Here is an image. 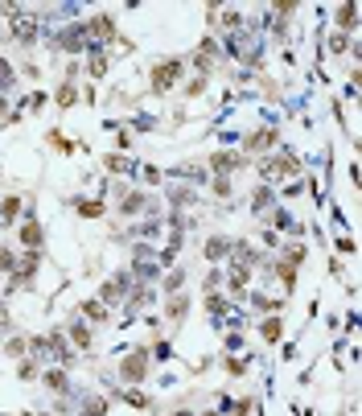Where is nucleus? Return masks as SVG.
I'll return each mask as SVG.
<instances>
[{"label":"nucleus","mask_w":362,"mask_h":416,"mask_svg":"<svg viewBox=\"0 0 362 416\" xmlns=\"http://www.w3.org/2000/svg\"><path fill=\"white\" fill-rule=\"evenodd\" d=\"M198 416H222V412H218V408H206V412H198Z\"/></svg>","instance_id":"37998d69"},{"label":"nucleus","mask_w":362,"mask_h":416,"mask_svg":"<svg viewBox=\"0 0 362 416\" xmlns=\"http://www.w3.org/2000/svg\"><path fill=\"white\" fill-rule=\"evenodd\" d=\"M25 215V194H4L0 198V222H17Z\"/></svg>","instance_id":"aec40b11"},{"label":"nucleus","mask_w":362,"mask_h":416,"mask_svg":"<svg viewBox=\"0 0 362 416\" xmlns=\"http://www.w3.org/2000/svg\"><path fill=\"white\" fill-rule=\"evenodd\" d=\"M272 202H276V190L260 182V186L251 190V215H264V210H272Z\"/></svg>","instance_id":"4be33fe9"},{"label":"nucleus","mask_w":362,"mask_h":416,"mask_svg":"<svg viewBox=\"0 0 362 416\" xmlns=\"http://www.w3.org/2000/svg\"><path fill=\"white\" fill-rule=\"evenodd\" d=\"M103 173H111V177H120V173H136V161L132 157H123V153H103Z\"/></svg>","instance_id":"a211bd4d"},{"label":"nucleus","mask_w":362,"mask_h":416,"mask_svg":"<svg viewBox=\"0 0 362 416\" xmlns=\"http://www.w3.org/2000/svg\"><path fill=\"white\" fill-rule=\"evenodd\" d=\"M206 87H210V74H193L190 83L181 87V95H186V99H198L202 91H206Z\"/></svg>","instance_id":"2f4dec72"},{"label":"nucleus","mask_w":362,"mask_h":416,"mask_svg":"<svg viewBox=\"0 0 362 416\" xmlns=\"http://www.w3.org/2000/svg\"><path fill=\"white\" fill-rule=\"evenodd\" d=\"M334 29H338V33H354V29H358V4H354V0H346V4L334 8Z\"/></svg>","instance_id":"2eb2a0df"},{"label":"nucleus","mask_w":362,"mask_h":416,"mask_svg":"<svg viewBox=\"0 0 362 416\" xmlns=\"http://www.w3.org/2000/svg\"><path fill=\"white\" fill-rule=\"evenodd\" d=\"M83 29H87V37H91V42H103V46H107V42H120V25H116V13H91Z\"/></svg>","instance_id":"39448f33"},{"label":"nucleus","mask_w":362,"mask_h":416,"mask_svg":"<svg viewBox=\"0 0 362 416\" xmlns=\"http://www.w3.org/2000/svg\"><path fill=\"white\" fill-rule=\"evenodd\" d=\"M218 363H222V371H227L231 379H243V375L251 371V359H243V355H222Z\"/></svg>","instance_id":"bb28decb"},{"label":"nucleus","mask_w":362,"mask_h":416,"mask_svg":"<svg viewBox=\"0 0 362 416\" xmlns=\"http://www.w3.org/2000/svg\"><path fill=\"white\" fill-rule=\"evenodd\" d=\"M4 116H8V99L0 95V120H4Z\"/></svg>","instance_id":"a19ab883"},{"label":"nucleus","mask_w":362,"mask_h":416,"mask_svg":"<svg viewBox=\"0 0 362 416\" xmlns=\"http://www.w3.org/2000/svg\"><path fill=\"white\" fill-rule=\"evenodd\" d=\"M58 46L62 49H83L87 46V29H83V25H66L62 37H58Z\"/></svg>","instance_id":"b1692460"},{"label":"nucleus","mask_w":362,"mask_h":416,"mask_svg":"<svg viewBox=\"0 0 362 416\" xmlns=\"http://www.w3.org/2000/svg\"><path fill=\"white\" fill-rule=\"evenodd\" d=\"M13 268H17V251L0 247V276H13Z\"/></svg>","instance_id":"f704fd0d"},{"label":"nucleus","mask_w":362,"mask_h":416,"mask_svg":"<svg viewBox=\"0 0 362 416\" xmlns=\"http://www.w3.org/2000/svg\"><path fill=\"white\" fill-rule=\"evenodd\" d=\"M243 301H251V309H255V314H264V318H272V314H280V309H284V301H280V297L255 293V289H251V293L243 297Z\"/></svg>","instance_id":"f3484780"},{"label":"nucleus","mask_w":362,"mask_h":416,"mask_svg":"<svg viewBox=\"0 0 362 416\" xmlns=\"http://www.w3.org/2000/svg\"><path fill=\"white\" fill-rule=\"evenodd\" d=\"M37 272H42V251H25V256H17V268L8 276V285L13 289H29Z\"/></svg>","instance_id":"6e6552de"},{"label":"nucleus","mask_w":362,"mask_h":416,"mask_svg":"<svg viewBox=\"0 0 362 416\" xmlns=\"http://www.w3.org/2000/svg\"><path fill=\"white\" fill-rule=\"evenodd\" d=\"M152 355H148V346H132V350H123L120 363H116V379H120L123 388H140L148 375H152Z\"/></svg>","instance_id":"f03ea898"},{"label":"nucleus","mask_w":362,"mask_h":416,"mask_svg":"<svg viewBox=\"0 0 362 416\" xmlns=\"http://www.w3.org/2000/svg\"><path fill=\"white\" fill-rule=\"evenodd\" d=\"M17 244H21L25 251H42V244H46V227H42V219H25L21 227H17Z\"/></svg>","instance_id":"9d476101"},{"label":"nucleus","mask_w":362,"mask_h":416,"mask_svg":"<svg viewBox=\"0 0 362 416\" xmlns=\"http://www.w3.org/2000/svg\"><path fill=\"white\" fill-rule=\"evenodd\" d=\"M190 309H193V297H190V293H173V297H165L161 314H165V326H173L169 334H177V326H186Z\"/></svg>","instance_id":"0eeeda50"},{"label":"nucleus","mask_w":362,"mask_h":416,"mask_svg":"<svg viewBox=\"0 0 362 416\" xmlns=\"http://www.w3.org/2000/svg\"><path fill=\"white\" fill-rule=\"evenodd\" d=\"M17 379H21V384H37V379H42V363H37V359H29V355L17 359Z\"/></svg>","instance_id":"cd10ccee"},{"label":"nucleus","mask_w":362,"mask_h":416,"mask_svg":"<svg viewBox=\"0 0 362 416\" xmlns=\"http://www.w3.org/2000/svg\"><path fill=\"white\" fill-rule=\"evenodd\" d=\"M325 49H330V54H346V49H350V33H338V29H330V37H325Z\"/></svg>","instance_id":"473e14b6"},{"label":"nucleus","mask_w":362,"mask_h":416,"mask_svg":"<svg viewBox=\"0 0 362 416\" xmlns=\"http://www.w3.org/2000/svg\"><path fill=\"white\" fill-rule=\"evenodd\" d=\"M202 305H206V314H210V318H222V314L231 309V297H227V293H206V297H202Z\"/></svg>","instance_id":"c85d7f7f"},{"label":"nucleus","mask_w":362,"mask_h":416,"mask_svg":"<svg viewBox=\"0 0 362 416\" xmlns=\"http://www.w3.org/2000/svg\"><path fill=\"white\" fill-rule=\"evenodd\" d=\"M251 165L243 153H235V148H215L210 153V170H215V177H235V173H243Z\"/></svg>","instance_id":"423d86ee"},{"label":"nucleus","mask_w":362,"mask_h":416,"mask_svg":"<svg viewBox=\"0 0 362 416\" xmlns=\"http://www.w3.org/2000/svg\"><path fill=\"white\" fill-rule=\"evenodd\" d=\"M186 280H190V268H181V264H173V268H165V276H161V289H165V297H173V293H186Z\"/></svg>","instance_id":"dca6fc26"},{"label":"nucleus","mask_w":362,"mask_h":416,"mask_svg":"<svg viewBox=\"0 0 362 416\" xmlns=\"http://www.w3.org/2000/svg\"><path fill=\"white\" fill-rule=\"evenodd\" d=\"M280 148V128L276 124H260V128H251L247 136H243V157L251 161V157H267V153H276Z\"/></svg>","instance_id":"7ed1b4c3"},{"label":"nucleus","mask_w":362,"mask_h":416,"mask_svg":"<svg viewBox=\"0 0 362 416\" xmlns=\"http://www.w3.org/2000/svg\"><path fill=\"white\" fill-rule=\"evenodd\" d=\"M338 251H346V256H354V239H350V235H342V239H338Z\"/></svg>","instance_id":"58836bf2"},{"label":"nucleus","mask_w":362,"mask_h":416,"mask_svg":"<svg viewBox=\"0 0 362 416\" xmlns=\"http://www.w3.org/2000/svg\"><path fill=\"white\" fill-rule=\"evenodd\" d=\"M62 334H66V343H71V350H95V330L87 326L83 318H74L62 326Z\"/></svg>","instance_id":"1a4fd4ad"},{"label":"nucleus","mask_w":362,"mask_h":416,"mask_svg":"<svg viewBox=\"0 0 362 416\" xmlns=\"http://www.w3.org/2000/svg\"><path fill=\"white\" fill-rule=\"evenodd\" d=\"M54 107H62V112H71L74 103H78V87H74V83H66V78H62V83H58V91H54Z\"/></svg>","instance_id":"5701e85b"},{"label":"nucleus","mask_w":362,"mask_h":416,"mask_svg":"<svg viewBox=\"0 0 362 416\" xmlns=\"http://www.w3.org/2000/svg\"><path fill=\"white\" fill-rule=\"evenodd\" d=\"M181 74H186V58L181 54H161L152 66H148V95L165 99L181 83Z\"/></svg>","instance_id":"f257e3e1"},{"label":"nucleus","mask_w":362,"mask_h":416,"mask_svg":"<svg viewBox=\"0 0 362 416\" xmlns=\"http://www.w3.org/2000/svg\"><path fill=\"white\" fill-rule=\"evenodd\" d=\"M161 177H165V173L157 170V165H145V182H152V186H157V182H161Z\"/></svg>","instance_id":"4c0bfd02"},{"label":"nucleus","mask_w":362,"mask_h":416,"mask_svg":"<svg viewBox=\"0 0 362 416\" xmlns=\"http://www.w3.org/2000/svg\"><path fill=\"white\" fill-rule=\"evenodd\" d=\"M66 206H71L78 219H103V215H107V202H103V198H87V194L71 198Z\"/></svg>","instance_id":"ddd939ff"},{"label":"nucleus","mask_w":362,"mask_h":416,"mask_svg":"<svg viewBox=\"0 0 362 416\" xmlns=\"http://www.w3.org/2000/svg\"><path fill=\"white\" fill-rule=\"evenodd\" d=\"M37 384H46V392H54V396H71V371H66V367L42 371V379H37Z\"/></svg>","instance_id":"4468645a"},{"label":"nucleus","mask_w":362,"mask_h":416,"mask_svg":"<svg viewBox=\"0 0 362 416\" xmlns=\"http://www.w3.org/2000/svg\"><path fill=\"white\" fill-rule=\"evenodd\" d=\"M280 338H284V318H280V314H272V318H260V343L276 346Z\"/></svg>","instance_id":"6ab92c4d"},{"label":"nucleus","mask_w":362,"mask_h":416,"mask_svg":"<svg viewBox=\"0 0 362 416\" xmlns=\"http://www.w3.org/2000/svg\"><path fill=\"white\" fill-rule=\"evenodd\" d=\"M128 293H132V272L128 268H116L107 280H99V289H95V301L99 305H120V301H128Z\"/></svg>","instance_id":"20e7f679"},{"label":"nucleus","mask_w":362,"mask_h":416,"mask_svg":"<svg viewBox=\"0 0 362 416\" xmlns=\"http://www.w3.org/2000/svg\"><path fill=\"white\" fill-rule=\"evenodd\" d=\"M107 412H111V404L103 396H83L78 400V416H107Z\"/></svg>","instance_id":"393cba45"},{"label":"nucleus","mask_w":362,"mask_h":416,"mask_svg":"<svg viewBox=\"0 0 362 416\" xmlns=\"http://www.w3.org/2000/svg\"><path fill=\"white\" fill-rule=\"evenodd\" d=\"M37 416H49V412H37Z\"/></svg>","instance_id":"c03bdc74"},{"label":"nucleus","mask_w":362,"mask_h":416,"mask_svg":"<svg viewBox=\"0 0 362 416\" xmlns=\"http://www.w3.org/2000/svg\"><path fill=\"white\" fill-rule=\"evenodd\" d=\"M210 190H215V198H231L235 194V182L231 177H210Z\"/></svg>","instance_id":"72a5a7b5"},{"label":"nucleus","mask_w":362,"mask_h":416,"mask_svg":"<svg viewBox=\"0 0 362 416\" xmlns=\"http://www.w3.org/2000/svg\"><path fill=\"white\" fill-rule=\"evenodd\" d=\"M231 239H235V235H227V231H215V235H210V239L202 244V260H206V264H218V260H227V256H231Z\"/></svg>","instance_id":"9b49d317"},{"label":"nucleus","mask_w":362,"mask_h":416,"mask_svg":"<svg viewBox=\"0 0 362 416\" xmlns=\"http://www.w3.org/2000/svg\"><path fill=\"white\" fill-rule=\"evenodd\" d=\"M107 62H111L107 49H95V54L87 58V74H91V78H103V74H107Z\"/></svg>","instance_id":"7c9ffc66"},{"label":"nucleus","mask_w":362,"mask_h":416,"mask_svg":"<svg viewBox=\"0 0 362 416\" xmlns=\"http://www.w3.org/2000/svg\"><path fill=\"white\" fill-rule=\"evenodd\" d=\"M0 350H4V355H13V359H25V355H29V334H13V338H4Z\"/></svg>","instance_id":"c756f323"},{"label":"nucleus","mask_w":362,"mask_h":416,"mask_svg":"<svg viewBox=\"0 0 362 416\" xmlns=\"http://www.w3.org/2000/svg\"><path fill=\"white\" fill-rule=\"evenodd\" d=\"M78 318L95 330V326H107V321H111V309H107V305H99L95 297H83V301H78Z\"/></svg>","instance_id":"f8f14e48"},{"label":"nucleus","mask_w":362,"mask_h":416,"mask_svg":"<svg viewBox=\"0 0 362 416\" xmlns=\"http://www.w3.org/2000/svg\"><path fill=\"white\" fill-rule=\"evenodd\" d=\"M280 194H284V198H296V194H301V182H289V186H284Z\"/></svg>","instance_id":"ea45409f"},{"label":"nucleus","mask_w":362,"mask_h":416,"mask_svg":"<svg viewBox=\"0 0 362 416\" xmlns=\"http://www.w3.org/2000/svg\"><path fill=\"white\" fill-rule=\"evenodd\" d=\"M169 416H198V412H190V408H173Z\"/></svg>","instance_id":"79ce46f5"},{"label":"nucleus","mask_w":362,"mask_h":416,"mask_svg":"<svg viewBox=\"0 0 362 416\" xmlns=\"http://www.w3.org/2000/svg\"><path fill=\"white\" fill-rule=\"evenodd\" d=\"M46 103H49V95H46V91H33V95H29V112H42Z\"/></svg>","instance_id":"c9c22d12"},{"label":"nucleus","mask_w":362,"mask_h":416,"mask_svg":"<svg viewBox=\"0 0 362 416\" xmlns=\"http://www.w3.org/2000/svg\"><path fill=\"white\" fill-rule=\"evenodd\" d=\"M120 400L128 404V408H145V412H152V408H157V400H152V396H148L145 388H123Z\"/></svg>","instance_id":"412c9836"},{"label":"nucleus","mask_w":362,"mask_h":416,"mask_svg":"<svg viewBox=\"0 0 362 416\" xmlns=\"http://www.w3.org/2000/svg\"><path fill=\"white\" fill-rule=\"evenodd\" d=\"M46 145L54 148V153H62V157H71L74 148H78V145H74V141H71V136L62 132V128H49V132H46Z\"/></svg>","instance_id":"a878e982"},{"label":"nucleus","mask_w":362,"mask_h":416,"mask_svg":"<svg viewBox=\"0 0 362 416\" xmlns=\"http://www.w3.org/2000/svg\"><path fill=\"white\" fill-rule=\"evenodd\" d=\"M0 87H13V71H8V62L0 58Z\"/></svg>","instance_id":"e433bc0d"}]
</instances>
